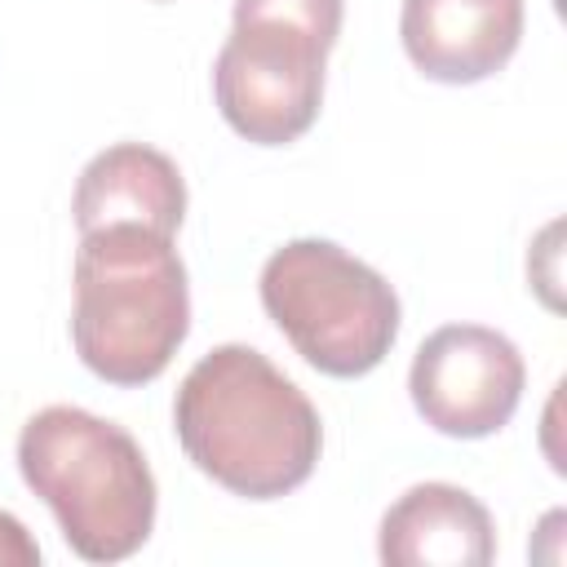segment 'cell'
<instances>
[{"mask_svg":"<svg viewBox=\"0 0 567 567\" xmlns=\"http://www.w3.org/2000/svg\"><path fill=\"white\" fill-rule=\"evenodd\" d=\"M399 40L425 80L478 84L514 58L523 0H403Z\"/></svg>","mask_w":567,"mask_h":567,"instance_id":"52a82bcc","label":"cell"},{"mask_svg":"<svg viewBox=\"0 0 567 567\" xmlns=\"http://www.w3.org/2000/svg\"><path fill=\"white\" fill-rule=\"evenodd\" d=\"M377 554L390 567H487L496 558V527L474 492L416 483L381 514Z\"/></svg>","mask_w":567,"mask_h":567,"instance_id":"ba28073f","label":"cell"},{"mask_svg":"<svg viewBox=\"0 0 567 567\" xmlns=\"http://www.w3.org/2000/svg\"><path fill=\"white\" fill-rule=\"evenodd\" d=\"M35 563H40L35 536L22 527V518L0 509V567H35Z\"/></svg>","mask_w":567,"mask_h":567,"instance_id":"30bf717a","label":"cell"},{"mask_svg":"<svg viewBox=\"0 0 567 567\" xmlns=\"http://www.w3.org/2000/svg\"><path fill=\"white\" fill-rule=\"evenodd\" d=\"M173 430L186 461L244 501L297 492L323 452V421L306 390L244 341L208 350L182 377Z\"/></svg>","mask_w":567,"mask_h":567,"instance_id":"6da1fadb","label":"cell"},{"mask_svg":"<svg viewBox=\"0 0 567 567\" xmlns=\"http://www.w3.org/2000/svg\"><path fill=\"white\" fill-rule=\"evenodd\" d=\"M18 474L53 509L84 563H124L155 532V474L142 443L84 408H40L18 434Z\"/></svg>","mask_w":567,"mask_h":567,"instance_id":"3957f363","label":"cell"},{"mask_svg":"<svg viewBox=\"0 0 567 567\" xmlns=\"http://www.w3.org/2000/svg\"><path fill=\"white\" fill-rule=\"evenodd\" d=\"M71 213L80 235L97 226H151L159 235H177L186 217V182L164 151L146 142H115L80 168Z\"/></svg>","mask_w":567,"mask_h":567,"instance_id":"9c48e42d","label":"cell"},{"mask_svg":"<svg viewBox=\"0 0 567 567\" xmlns=\"http://www.w3.org/2000/svg\"><path fill=\"white\" fill-rule=\"evenodd\" d=\"M527 385L518 346L483 323L434 328L408 372V394L421 421L447 439H487L509 425Z\"/></svg>","mask_w":567,"mask_h":567,"instance_id":"8992f818","label":"cell"},{"mask_svg":"<svg viewBox=\"0 0 567 567\" xmlns=\"http://www.w3.org/2000/svg\"><path fill=\"white\" fill-rule=\"evenodd\" d=\"M346 0H235L213 58V102L252 146H288L319 120Z\"/></svg>","mask_w":567,"mask_h":567,"instance_id":"277c9868","label":"cell"},{"mask_svg":"<svg viewBox=\"0 0 567 567\" xmlns=\"http://www.w3.org/2000/svg\"><path fill=\"white\" fill-rule=\"evenodd\" d=\"M71 284V346L93 377L133 390L173 363L190 332V284L173 235L151 226L84 230Z\"/></svg>","mask_w":567,"mask_h":567,"instance_id":"7a4b0ae2","label":"cell"},{"mask_svg":"<svg viewBox=\"0 0 567 567\" xmlns=\"http://www.w3.org/2000/svg\"><path fill=\"white\" fill-rule=\"evenodd\" d=\"M257 292L288 346L337 381L368 377L403 323L390 279L332 239H288L275 248Z\"/></svg>","mask_w":567,"mask_h":567,"instance_id":"5b68a950","label":"cell"}]
</instances>
